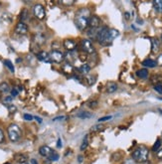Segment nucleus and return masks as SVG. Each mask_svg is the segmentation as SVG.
Returning a JSON list of instances; mask_svg holds the SVG:
<instances>
[{
    "mask_svg": "<svg viewBox=\"0 0 162 164\" xmlns=\"http://www.w3.org/2000/svg\"><path fill=\"white\" fill-rule=\"evenodd\" d=\"M4 140V133L2 131V129H0V143Z\"/></svg>",
    "mask_w": 162,
    "mask_h": 164,
    "instance_id": "39",
    "label": "nucleus"
},
{
    "mask_svg": "<svg viewBox=\"0 0 162 164\" xmlns=\"http://www.w3.org/2000/svg\"><path fill=\"white\" fill-rule=\"evenodd\" d=\"M39 153L49 161H57L59 159V154L47 145H43L39 148Z\"/></svg>",
    "mask_w": 162,
    "mask_h": 164,
    "instance_id": "4",
    "label": "nucleus"
},
{
    "mask_svg": "<svg viewBox=\"0 0 162 164\" xmlns=\"http://www.w3.org/2000/svg\"><path fill=\"white\" fill-rule=\"evenodd\" d=\"M159 100H161V101H162V98H160V99H159Z\"/></svg>",
    "mask_w": 162,
    "mask_h": 164,
    "instance_id": "52",
    "label": "nucleus"
},
{
    "mask_svg": "<svg viewBox=\"0 0 162 164\" xmlns=\"http://www.w3.org/2000/svg\"><path fill=\"white\" fill-rule=\"evenodd\" d=\"M62 71L67 75H73L75 73V68L74 66L70 63H65L62 65Z\"/></svg>",
    "mask_w": 162,
    "mask_h": 164,
    "instance_id": "13",
    "label": "nucleus"
},
{
    "mask_svg": "<svg viewBox=\"0 0 162 164\" xmlns=\"http://www.w3.org/2000/svg\"><path fill=\"white\" fill-rule=\"evenodd\" d=\"M82 161H83V156L80 155V156H79V162H82Z\"/></svg>",
    "mask_w": 162,
    "mask_h": 164,
    "instance_id": "48",
    "label": "nucleus"
},
{
    "mask_svg": "<svg viewBox=\"0 0 162 164\" xmlns=\"http://www.w3.org/2000/svg\"><path fill=\"white\" fill-rule=\"evenodd\" d=\"M57 146H58V147H62V140H61V138H59V139H58Z\"/></svg>",
    "mask_w": 162,
    "mask_h": 164,
    "instance_id": "42",
    "label": "nucleus"
},
{
    "mask_svg": "<svg viewBox=\"0 0 162 164\" xmlns=\"http://www.w3.org/2000/svg\"><path fill=\"white\" fill-rule=\"evenodd\" d=\"M77 117L82 118V119H88L89 118H92L93 114L91 112H80L79 113L77 114Z\"/></svg>",
    "mask_w": 162,
    "mask_h": 164,
    "instance_id": "24",
    "label": "nucleus"
},
{
    "mask_svg": "<svg viewBox=\"0 0 162 164\" xmlns=\"http://www.w3.org/2000/svg\"><path fill=\"white\" fill-rule=\"evenodd\" d=\"M136 76L140 79H146L148 77V71L146 69H140L136 72Z\"/></svg>",
    "mask_w": 162,
    "mask_h": 164,
    "instance_id": "23",
    "label": "nucleus"
},
{
    "mask_svg": "<svg viewBox=\"0 0 162 164\" xmlns=\"http://www.w3.org/2000/svg\"><path fill=\"white\" fill-rule=\"evenodd\" d=\"M31 164H38V162L36 161V159H32L31 160Z\"/></svg>",
    "mask_w": 162,
    "mask_h": 164,
    "instance_id": "47",
    "label": "nucleus"
},
{
    "mask_svg": "<svg viewBox=\"0 0 162 164\" xmlns=\"http://www.w3.org/2000/svg\"><path fill=\"white\" fill-rule=\"evenodd\" d=\"M79 71L81 74L83 75H88L89 72H91V66H89V64H83L80 68H79Z\"/></svg>",
    "mask_w": 162,
    "mask_h": 164,
    "instance_id": "19",
    "label": "nucleus"
},
{
    "mask_svg": "<svg viewBox=\"0 0 162 164\" xmlns=\"http://www.w3.org/2000/svg\"><path fill=\"white\" fill-rule=\"evenodd\" d=\"M118 35H119V32L116 29L109 28L105 26L99 30L98 35H97V40L100 45L109 46L112 43L113 40H115Z\"/></svg>",
    "mask_w": 162,
    "mask_h": 164,
    "instance_id": "1",
    "label": "nucleus"
},
{
    "mask_svg": "<svg viewBox=\"0 0 162 164\" xmlns=\"http://www.w3.org/2000/svg\"><path fill=\"white\" fill-rule=\"evenodd\" d=\"M34 42L36 44H38V45H42V44H44L46 40H45V37H44V35L43 34H36L34 36Z\"/></svg>",
    "mask_w": 162,
    "mask_h": 164,
    "instance_id": "16",
    "label": "nucleus"
},
{
    "mask_svg": "<svg viewBox=\"0 0 162 164\" xmlns=\"http://www.w3.org/2000/svg\"><path fill=\"white\" fill-rule=\"evenodd\" d=\"M10 90V88L7 83H1L0 84V94H6Z\"/></svg>",
    "mask_w": 162,
    "mask_h": 164,
    "instance_id": "25",
    "label": "nucleus"
},
{
    "mask_svg": "<svg viewBox=\"0 0 162 164\" xmlns=\"http://www.w3.org/2000/svg\"><path fill=\"white\" fill-rule=\"evenodd\" d=\"M44 164H51V162H50L49 160H48V161H47V162H45Z\"/></svg>",
    "mask_w": 162,
    "mask_h": 164,
    "instance_id": "49",
    "label": "nucleus"
},
{
    "mask_svg": "<svg viewBox=\"0 0 162 164\" xmlns=\"http://www.w3.org/2000/svg\"><path fill=\"white\" fill-rule=\"evenodd\" d=\"M37 58L42 61V62H45V63H51L50 58H49V53H47L45 51H41L37 54Z\"/></svg>",
    "mask_w": 162,
    "mask_h": 164,
    "instance_id": "14",
    "label": "nucleus"
},
{
    "mask_svg": "<svg viewBox=\"0 0 162 164\" xmlns=\"http://www.w3.org/2000/svg\"><path fill=\"white\" fill-rule=\"evenodd\" d=\"M12 101V96H8V98L5 99V101Z\"/></svg>",
    "mask_w": 162,
    "mask_h": 164,
    "instance_id": "45",
    "label": "nucleus"
},
{
    "mask_svg": "<svg viewBox=\"0 0 162 164\" xmlns=\"http://www.w3.org/2000/svg\"><path fill=\"white\" fill-rule=\"evenodd\" d=\"M27 15H28V12H27V10L26 9H24L23 11H22V13H21V22H23L24 20L26 19L27 18Z\"/></svg>",
    "mask_w": 162,
    "mask_h": 164,
    "instance_id": "30",
    "label": "nucleus"
},
{
    "mask_svg": "<svg viewBox=\"0 0 162 164\" xmlns=\"http://www.w3.org/2000/svg\"><path fill=\"white\" fill-rule=\"evenodd\" d=\"M111 118H112L111 115H109V117H105V118H100L99 119V123H103V121L110 120V119H111Z\"/></svg>",
    "mask_w": 162,
    "mask_h": 164,
    "instance_id": "34",
    "label": "nucleus"
},
{
    "mask_svg": "<svg viewBox=\"0 0 162 164\" xmlns=\"http://www.w3.org/2000/svg\"><path fill=\"white\" fill-rule=\"evenodd\" d=\"M15 32L18 35H26L28 32V26L24 22H19L15 27Z\"/></svg>",
    "mask_w": 162,
    "mask_h": 164,
    "instance_id": "10",
    "label": "nucleus"
},
{
    "mask_svg": "<svg viewBox=\"0 0 162 164\" xmlns=\"http://www.w3.org/2000/svg\"><path fill=\"white\" fill-rule=\"evenodd\" d=\"M65 118H66V117H59V118H55L53 120L56 121V120H62V119H65Z\"/></svg>",
    "mask_w": 162,
    "mask_h": 164,
    "instance_id": "43",
    "label": "nucleus"
},
{
    "mask_svg": "<svg viewBox=\"0 0 162 164\" xmlns=\"http://www.w3.org/2000/svg\"><path fill=\"white\" fill-rule=\"evenodd\" d=\"M103 127H104V126H101V125H94V126L92 127V128H91V130H92L93 132L100 131V130L103 129Z\"/></svg>",
    "mask_w": 162,
    "mask_h": 164,
    "instance_id": "31",
    "label": "nucleus"
},
{
    "mask_svg": "<svg viewBox=\"0 0 162 164\" xmlns=\"http://www.w3.org/2000/svg\"><path fill=\"white\" fill-rule=\"evenodd\" d=\"M100 23H101V20L100 17L92 15L89 20V27L93 29H99V27L100 26Z\"/></svg>",
    "mask_w": 162,
    "mask_h": 164,
    "instance_id": "9",
    "label": "nucleus"
},
{
    "mask_svg": "<svg viewBox=\"0 0 162 164\" xmlns=\"http://www.w3.org/2000/svg\"><path fill=\"white\" fill-rule=\"evenodd\" d=\"M154 90H156L157 93L162 94V85H156V86H154Z\"/></svg>",
    "mask_w": 162,
    "mask_h": 164,
    "instance_id": "33",
    "label": "nucleus"
},
{
    "mask_svg": "<svg viewBox=\"0 0 162 164\" xmlns=\"http://www.w3.org/2000/svg\"><path fill=\"white\" fill-rule=\"evenodd\" d=\"M157 157L159 159H162V148L157 151Z\"/></svg>",
    "mask_w": 162,
    "mask_h": 164,
    "instance_id": "41",
    "label": "nucleus"
},
{
    "mask_svg": "<svg viewBox=\"0 0 162 164\" xmlns=\"http://www.w3.org/2000/svg\"><path fill=\"white\" fill-rule=\"evenodd\" d=\"M125 18H127V20L129 19V13H128V12H125Z\"/></svg>",
    "mask_w": 162,
    "mask_h": 164,
    "instance_id": "46",
    "label": "nucleus"
},
{
    "mask_svg": "<svg viewBox=\"0 0 162 164\" xmlns=\"http://www.w3.org/2000/svg\"><path fill=\"white\" fill-rule=\"evenodd\" d=\"M4 164H10L9 162H6V163H4Z\"/></svg>",
    "mask_w": 162,
    "mask_h": 164,
    "instance_id": "51",
    "label": "nucleus"
},
{
    "mask_svg": "<svg viewBox=\"0 0 162 164\" xmlns=\"http://www.w3.org/2000/svg\"><path fill=\"white\" fill-rule=\"evenodd\" d=\"M153 8L155 11L158 12V13H162V1L161 0H154L153 1Z\"/></svg>",
    "mask_w": 162,
    "mask_h": 164,
    "instance_id": "22",
    "label": "nucleus"
},
{
    "mask_svg": "<svg viewBox=\"0 0 162 164\" xmlns=\"http://www.w3.org/2000/svg\"><path fill=\"white\" fill-rule=\"evenodd\" d=\"M88 144H89V136L86 135L85 138H84V140H83L82 145H81V150H85L88 147Z\"/></svg>",
    "mask_w": 162,
    "mask_h": 164,
    "instance_id": "29",
    "label": "nucleus"
},
{
    "mask_svg": "<svg viewBox=\"0 0 162 164\" xmlns=\"http://www.w3.org/2000/svg\"><path fill=\"white\" fill-rule=\"evenodd\" d=\"M161 140L160 139H157L156 141H155V143H154V145H153V147H152V151H154V152H157V151L160 149V147H161Z\"/></svg>",
    "mask_w": 162,
    "mask_h": 164,
    "instance_id": "27",
    "label": "nucleus"
},
{
    "mask_svg": "<svg viewBox=\"0 0 162 164\" xmlns=\"http://www.w3.org/2000/svg\"><path fill=\"white\" fill-rule=\"evenodd\" d=\"M142 65L144 67H147V68H154V67H156V62H155L154 60H151V59H146L142 62Z\"/></svg>",
    "mask_w": 162,
    "mask_h": 164,
    "instance_id": "20",
    "label": "nucleus"
},
{
    "mask_svg": "<svg viewBox=\"0 0 162 164\" xmlns=\"http://www.w3.org/2000/svg\"><path fill=\"white\" fill-rule=\"evenodd\" d=\"M34 118H35L36 120H37V121H38V123H42V119H41L40 118H38V117H34Z\"/></svg>",
    "mask_w": 162,
    "mask_h": 164,
    "instance_id": "44",
    "label": "nucleus"
},
{
    "mask_svg": "<svg viewBox=\"0 0 162 164\" xmlns=\"http://www.w3.org/2000/svg\"><path fill=\"white\" fill-rule=\"evenodd\" d=\"M7 132H8V137L12 142H17L22 135L20 127L15 123H12L8 126Z\"/></svg>",
    "mask_w": 162,
    "mask_h": 164,
    "instance_id": "5",
    "label": "nucleus"
},
{
    "mask_svg": "<svg viewBox=\"0 0 162 164\" xmlns=\"http://www.w3.org/2000/svg\"><path fill=\"white\" fill-rule=\"evenodd\" d=\"M33 13H34V16L37 18L39 20H43L45 16H46V11H45V8L43 5L41 4H36L34 5L33 7Z\"/></svg>",
    "mask_w": 162,
    "mask_h": 164,
    "instance_id": "8",
    "label": "nucleus"
},
{
    "mask_svg": "<svg viewBox=\"0 0 162 164\" xmlns=\"http://www.w3.org/2000/svg\"><path fill=\"white\" fill-rule=\"evenodd\" d=\"M160 40H161V42H162V34H161V37H160Z\"/></svg>",
    "mask_w": 162,
    "mask_h": 164,
    "instance_id": "50",
    "label": "nucleus"
},
{
    "mask_svg": "<svg viewBox=\"0 0 162 164\" xmlns=\"http://www.w3.org/2000/svg\"><path fill=\"white\" fill-rule=\"evenodd\" d=\"M63 46H64V48H66V49L68 50V52L75 51L77 48V43L73 39H66L63 42Z\"/></svg>",
    "mask_w": 162,
    "mask_h": 164,
    "instance_id": "12",
    "label": "nucleus"
},
{
    "mask_svg": "<svg viewBox=\"0 0 162 164\" xmlns=\"http://www.w3.org/2000/svg\"><path fill=\"white\" fill-rule=\"evenodd\" d=\"M149 150L144 145H139L136 147L132 154H131V158H132L136 163H144L148 160Z\"/></svg>",
    "mask_w": 162,
    "mask_h": 164,
    "instance_id": "3",
    "label": "nucleus"
},
{
    "mask_svg": "<svg viewBox=\"0 0 162 164\" xmlns=\"http://www.w3.org/2000/svg\"><path fill=\"white\" fill-rule=\"evenodd\" d=\"M18 95V90L14 88V89H12L11 90V96H12V98H13V96H16Z\"/></svg>",
    "mask_w": 162,
    "mask_h": 164,
    "instance_id": "38",
    "label": "nucleus"
},
{
    "mask_svg": "<svg viewBox=\"0 0 162 164\" xmlns=\"http://www.w3.org/2000/svg\"><path fill=\"white\" fill-rule=\"evenodd\" d=\"M65 56V59L67 60V63H70V64H73L75 61L79 58V54L76 53V50L75 51H70V52H67L66 54H64Z\"/></svg>",
    "mask_w": 162,
    "mask_h": 164,
    "instance_id": "11",
    "label": "nucleus"
},
{
    "mask_svg": "<svg viewBox=\"0 0 162 164\" xmlns=\"http://www.w3.org/2000/svg\"><path fill=\"white\" fill-rule=\"evenodd\" d=\"M151 83L156 86V85H162V76L161 75H153L151 77Z\"/></svg>",
    "mask_w": 162,
    "mask_h": 164,
    "instance_id": "21",
    "label": "nucleus"
},
{
    "mask_svg": "<svg viewBox=\"0 0 162 164\" xmlns=\"http://www.w3.org/2000/svg\"><path fill=\"white\" fill-rule=\"evenodd\" d=\"M15 160L18 162V163H20V164H25L28 160L27 158V156L25 154H22V153H18L15 155Z\"/></svg>",
    "mask_w": 162,
    "mask_h": 164,
    "instance_id": "18",
    "label": "nucleus"
},
{
    "mask_svg": "<svg viewBox=\"0 0 162 164\" xmlns=\"http://www.w3.org/2000/svg\"><path fill=\"white\" fill-rule=\"evenodd\" d=\"M155 62H156V65L157 66L162 67V54H160L159 56L157 57V59H156V61H155Z\"/></svg>",
    "mask_w": 162,
    "mask_h": 164,
    "instance_id": "32",
    "label": "nucleus"
},
{
    "mask_svg": "<svg viewBox=\"0 0 162 164\" xmlns=\"http://www.w3.org/2000/svg\"><path fill=\"white\" fill-rule=\"evenodd\" d=\"M160 48V42L157 38H152L151 39V52L153 54H156L159 51Z\"/></svg>",
    "mask_w": 162,
    "mask_h": 164,
    "instance_id": "15",
    "label": "nucleus"
},
{
    "mask_svg": "<svg viewBox=\"0 0 162 164\" xmlns=\"http://www.w3.org/2000/svg\"><path fill=\"white\" fill-rule=\"evenodd\" d=\"M122 164H136V162L132 158H128V159L125 160Z\"/></svg>",
    "mask_w": 162,
    "mask_h": 164,
    "instance_id": "36",
    "label": "nucleus"
},
{
    "mask_svg": "<svg viewBox=\"0 0 162 164\" xmlns=\"http://www.w3.org/2000/svg\"><path fill=\"white\" fill-rule=\"evenodd\" d=\"M4 65L10 70L11 73H14V70H15V69H14V66H13V64L11 63L10 60H5V61H4Z\"/></svg>",
    "mask_w": 162,
    "mask_h": 164,
    "instance_id": "26",
    "label": "nucleus"
},
{
    "mask_svg": "<svg viewBox=\"0 0 162 164\" xmlns=\"http://www.w3.org/2000/svg\"><path fill=\"white\" fill-rule=\"evenodd\" d=\"M60 3L63 4V5H66V6H70V5L75 4V1H61Z\"/></svg>",
    "mask_w": 162,
    "mask_h": 164,
    "instance_id": "37",
    "label": "nucleus"
},
{
    "mask_svg": "<svg viewBox=\"0 0 162 164\" xmlns=\"http://www.w3.org/2000/svg\"><path fill=\"white\" fill-rule=\"evenodd\" d=\"M116 90H117V84L116 83H115V82L107 83V85H106V90H107V93L112 94V93H115Z\"/></svg>",
    "mask_w": 162,
    "mask_h": 164,
    "instance_id": "17",
    "label": "nucleus"
},
{
    "mask_svg": "<svg viewBox=\"0 0 162 164\" xmlns=\"http://www.w3.org/2000/svg\"><path fill=\"white\" fill-rule=\"evenodd\" d=\"M33 117H32V115L31 114H28V113H25V114H24V119H25V120H28V121H30V120H33Z\"/></svg>",
    "mask_w": 162,
    "mask_h": 164,
    "instance_id": "35",
    "label": "nucleus"
},
{
    "mask_svg": "<svg viewBox=\"0 0 162 164\" xmlns=\"http://www.w3.org/2000/svg\"><path fill=\"white\" fill-rule=\"evenodd\" d=\"M91 11L88 8H81L78 10L75 16V25L76 27L80 30L84 31L89 26V20L91 18Z\"/></svg>",
    "mask_w": 162,
    "mask_h": 164,
    "instance_id": "2",
    "label": "nucleus"
},
{
    "mask_svg": "<svg viewBox=\"0 0 162 164\" xmlns=\"http://www.w3.org/2000/svg\"><path fill=\"white\" fill-rule=\"evenodd\" d=\"M95 79H97V77H95V76H89V77H87L86 80L88 82L89 86H93V85L95 83V81H97Z\"/></svg>",
    "mask_w": 162,
    "mask_h": 164,
    "instance_id": "28",
    "label": "nucleus"
},
{
    "mask_svg": "<svg viewBox=\"0 0 162 164\" xmlns=\"http://www.w3.org/2000/svg\"><path fill=\"white\" fill-rule=\"evenodd\" d=\"M49 58H50L51 62L57 63V64L62 63L63 61L65 60L64 54H63L61 51H58V50H53V51H51V52L49 53Z\"/></svg>",
    "mask_w": 162,
    "mask_h": 164,
    "instance_id": "7",
    "label": "nucleus"
},
{
    "mask_svg": "<svg viewBox=\"0 0 162 164\" xmlns=\"http://www.w3.org/2000/svg\"><path fill=\"white\" fill-rule=\"evenodd\" d=\"M80 46L84 53L86 54H94L95 52L94 47L89 39H82L80 42Z\"/></svg>",
    "mask_w": 162,
    "mask_h": 164,
    "instance_id": "6",
    "label": "nucleus"
},
{
    "mask_svg": "<svg viewBox=\"0 0 162 164\" xmlns=\"http://www.w3.org/2000/svg\"><path fill=\"white\" fill-rule=\"evenodd\" d=\"M8 108H9V112H16V107L14 106H12V105H10V107Z\"/></svg>",
    "mask_w": 162,
    "mask_h": 164,
    "instance_id": "40",
    "label": "nucleus"
}]
</instances>
